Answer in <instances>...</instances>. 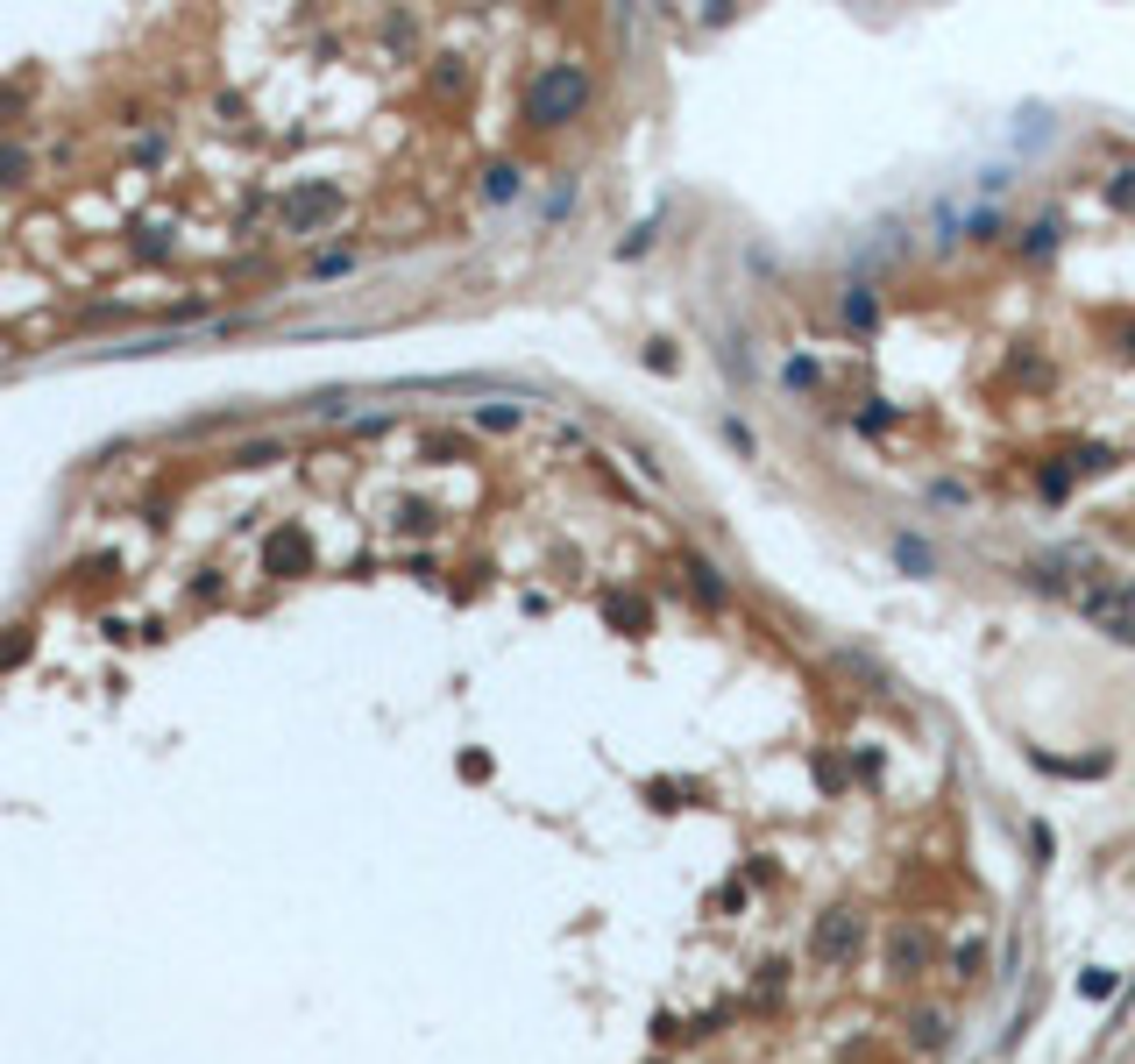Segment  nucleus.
Masks as SVG:
<instances>
[{
  "instance_id": "f257e3e1",
  "label": "nucleus",
  "mask_w": 1135,
  "mask_h": 1064,
  "mask_svg": "<svg viewBox=\"0 0 1135 1064\" xmlns=\"http://www.w3.org/2000/svg\"><path fill=\"white\" fill-rule=\"evenodd\" d=\"M590 107V71L582 65H540L526 85V121L532 128H568Z\"/></svg>"
},
{
  "instance_id": "f03ea898",
  "label": "nucleus",
  "mask_w": 1135,
  "mask_h": 1064,
  "mask_svg": "<svg viewBox=\"0 0 1135 1064\" xmlns=\"http://www.w3.org/2000/svg\"><path fill=\"white\" fill-rule=\"evenodd\" d=\"M859 944H866V915L859 909H823L816 915V929H809V958L816 965H852Z\"/></svg>"
},
{
  "instance_id": "7ed1b4c3",
  "label": "nucleus",
  "mask_w": 1135,
  "mask_h": 1064,
  "mask_svg": "<svg viewBox=\"0 0 1135 1064\" xmlns=\"http://www.w3.org/2000/svg\"><path fill=\"white\" fill-rule=\"evenodd\" d=\"M327 220H341V185L334 178H305V185L285 192V227L291 235H313V227H327Z\"/></svg>"
},
{
  "instance_id": "20e7f679",
  "label": "nucleus",
  "mask_w": 1135,
  "mask_h": 1064,
  "mask_svg": "<svg viewBox=\"0 0 1135 1064\" xmlns=\"http://www.w3.org/2000/svg\"><path fill=\"white\" fill-rule=\"evenodd\" d=\"M1079 610L1093 618V632H1107L1115 646H1135V590H1115V582H1101V590H1085Z\"/></svg>"
},
{
  "instance_id": "39448f33",
  "label": "nucleus",
  "mask_w": 1135,
  "mask_h": 1064,
  "mask_svg": "<svg viewBox=\"0 0 1135 1064\" xmlns=\"http://www.w3.org/2000/svg\"><path fill=\"white\" fill-rule=\"evenodd\" d=\"M923 965H930V929L895 923V937H887V972H895V980H915Z\"/></svg>"
},
{
  "instance_id": "423d86ee",
  "label": "nucleus",
  "mask_w": 1135,
  "mask_h": 1064,
  "mask_svg": "<svg viewBox=\"0 0 1135 1064\" xmlns=\"http://www.w3.org/2000/svg\"><path fill=\"white\" fill-rule=\"evenodd\" d=\"M263 561H271V575H305V568H313V540H305L299 525H285V533H271Z\"/></svg>"
},
{
  "instance_id": "0eeeda50",
  "label": "nucleus",
  "mask_w": 1135,
  "mask_h": 1064,
  "mask_svg": "<svg viewBox=\"0 0 1135 1064\" xmlns=\"http://www.w3.org/2000/svg\"><path fill=\"white\" fill-rule=\"evenodd\" d=\"M909 1044H915V1050H923V1058H937V1050H944V1044H951V1022H944V1014H937V1008H923V1014H909Z\"/></svg>"
},
{
  "instance_id": "6e6552de",
  "label": "nucleus",
  "mask_w": 1135,
  "mask_h": 1064,
  "mask_svg": "<svg viewBox=\"0 0 1135 1064\" xmlns=\"http://www.w3.org/2000/svg\"><path fill=\"white\" fill-rule=\"evenodd\" d=\"M604 618H610L618 632H646V604H639V596H625V590L604 596Z\"/></svg>"
},
{
  "instance_id": "1a4fd4ad",
  "label": "nucleus",
  "mask_w": 1135,
  "mask_h": 1064,
  "mask_svg": "<svg viewBox=\"0 0 1135 1064\" xmlns=\"http://www.w3.org/2000/svg\"><path fill=\"white\" fill-rule=\"evenodd\" d=\"M873 320H881V299H873L866 285H852L845 291V327H873Z\"/></svg>"
},
{
  "instance_id": "9d476101",
  "label": "nucleus",
  "mask_w": 1135,
  "mask_h": 1064,
  "mask_svg": "<svg viewBox=\"0 0 1135 1064\" xmlns=\"http://www.w3.org/2000/svg\"><path fill=\"white\" fill-rule=\"evenodd\" d=\"M689 582H695V596H703L710 610L724 604V582H717V568H710V561H689Z\"/></svg>"
},
{
  "instance_id": "9b49d317",
  "label": "nucleus",
  "mask_w": 1135,
  "mask_h": 1064,
  "mask_svg": "<svg viewBox=\"0 0 1135 1064\" xmlns=\"http://www.w3.org/2000/svg\"><path fill=\"white\" fill-rule=\"evenodd\" d=\"M951 965H958V980H980V972H986V944H980V937H966Z\"/></svg>"
},
{
  "instance_id": "f8f14e48",
  "label": "nucleus",
  "mask_w": 1135,
  "mask_h": 1064,
  "mask_svg": "<svg viewBox=\"0 0 1135 1064\" xmlns=\"http://www.w3.org/2000/svg\"><path fill=\"white\" fill-rule=\"evenodd\" d=\"M1079 994H1085V1000H1115V972H1101V965H1093V972H1079Z\"/></svg>"
},
{
  "instance_id": "ddd939ff",
  "label": "nucleus",
  "mask_w": 1135,
  "mask_h": 1064,
  "mask_svg": "<svg viewBox=\"0 0 1135 1064\" xmlns=\"http://www.w3.org/2000/svg\"><path fill=\"white\" fill-rule=\"evenodd\" d=\"M895 561L909 575H930V547H915V540H895Z\"/></svg>"
},
{
  "instance_id": "4468645a",
  "label": "nucleus",
  "mask_w": 1135,
  "mask_h": 1064,
  "mask_svg": "<svg viewBox=\"0 0 1135 1064\" xmlns=\"http://www.w3.org/2000/svg\"><path fill=\"white\" fill-rule=\"evenodd\" d=\"M22 170H29V156L15 142H0V185H22Z\"/></svg>"
},
{
  "instance_id": "2eb2a0df",
  "label": "nucleus",
  "mask_w": 1135,
  "mask_h": 1064,
  "mask_svg": "<svg viewBox=\"0 0 1135 1064\" xmlns=\"http://www.w3.org/2000/svg\"><path fill=\"white\" fill-rule=\"evenodd\" d=\"M475 419L490 426V433H511V426H518V405H483V412H475Z\"/></svg>"
},
{
  "instance_id": "dca6fc26",
  "label": "nucleus",
  "mask_w": 1135,
  "mask_h": 1064,
  "mask_svg": "<svg viewBox=\"0 0 1135 1064\" xmlns=\"http://www.w3.org/2000/svg\"><path fill=\"white\" fill-rule=\"evenodd\" d=\"M1107 206H1121V213H1135V170H1121L1115 185H1107Z\"/></svg>"
},
{
  "instance_id": "f3484780",
  "label": "nucleus",
  "mask_w": 1135,
  "mask_h": 1064,
  "mask_svg": "<svg viewBox=\"0 0 1135 1064\" xmlns=\"http://www.w3.org/2000/svg\"><path fill=\"white\" fill-rule=\"evenodd\" d=\"M483 192H490V199H511V192H518V170H511V164H497V170H490V185H483Z\"/></svg>"
},
{
  "instance_id": "a211bd4d",
  "label": "nucleus",
  "mask_w": 1135,
  "mask_h": 1064,
  "mask_svg": "<svg viewBox=\"0 0 1135 1064\" xmlns=\"http://www.w3.org/2000/svg\"><path fill=\"white\" fill-rule=\"evenodd\" d=\"M136 255H142V263H156V255H170V241L156 235V227H142V235H136Z\"/></svg>"
},
{
  "instance_id": "6ab92c4d",
  "label": "nucleus",
  "mask_w": 1135,
  "mask_h": 1064,
  "mask_svg": "<svg viewBox=\"0 0 1135 1064\" xmlns=\"http://www.w3.org/2000/svg\"><path fill=\"white\" fill-rule=\"evenodd\" d=\"M29 660V632H15V639H0V667H22Z\"/></svg>"
},
{
  "instance_id": "aec40b11",
  "label": "nucleus",
  "mask_w": 1135,
  "mask_h": 1064,
  "mask_svg": "<svg viewBox=\"0 0 1135 1064\" xmlns=\"http://www.w3.org/2000/svg\"><path fill=\"white\" fill-rule=\"evenodd\" d=\"M1107 461H1115L1107 447H1079V455H1071V469H1079V475H1093V469H1107Z\"/></svg>"
},
{
  "instance_id": "412c9836",
  "label": "nucleus",
  "mask_w": 1135,
  "mask_h": 1064,
  "mask_svg": "<svg viewBox=\"0 0 1135 1064\" xmlns=\"http://www.w3.org/2000/svg\"><path fill=\"white\" fill-rule=\"evenodd\" d=\"M1071 490V469H1043V497H1065Z\"/></svg>"
}]
</instances>
